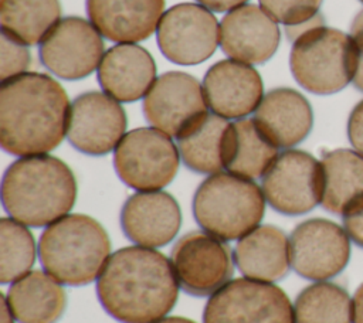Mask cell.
Returning a JSON list of instances; mask_svg holds the SVG:
<instances>
[{
  "instance_id": "8d00e7d4",
  "label": "cell",
  "mask_w": 363,
  "mask_h": 323,
  "mask_svg": "<svg viewBox=\"0 0 363 323\" xmlns=\"http://www.w3.org/2000/svg\"><path fill=\"white\" fill-rule=\"evenodd\" d=\"M14 314L10 309V305L7 302V298L6 295H1V316H0V320L1 323H14Z\"/></svg>"
},
{
  "instance_id": "30bf717a",
  "label": "cell",
  "mask_w": 363,
  "mask_h": 323,
  "mask_svg": "<svg viewBox=\"0 0 363 323\" xmlns=\"http://www.w3.org/2000/svg\"><path fill=\"white\" fill-rule=\"evenodd\" d=\"M170 262L179 286L193 296H208L224 286L234 271L231 249L208 232L193 231L176 241Z\"/></svg>"
},
{
  "instance_id": "e575fe53",
  "label": "cell",
  "mask_w": 363,
  "mask_h": 323,
  "mask_svg": "<svg viewBox=\"0 0 363 323\" xmlns=\"http://www.w3.org/2000/svg\"><path fill=\"white\" fill-rule=\"evenodd\" d=\"M201 6L207 7L208 10L217 11V13H223L231 8L238 7L240 4L245 3L247 0H197Z\"/></svg>"
},
{
  "instance_id": "83f0119b",
  "label": "cell",
  "mask_w": 363,
  "mask_h": 323,
  "mask_svg": "<svg viewBox=\"0 0 363 323\" xmlns=\"http://www.w3.org/2000/svg\"><path fill=\"white\" fill-rule=\"evenodd\" d=\"M294 316L295 323H352V299L340 285L318 280L298 293Z\"/></svg>"
},
{
  "instance_id": "9a60e30c",
  "label": "cell",
  "mask_w": 363,
  "mask_h": 323,
  "mask_svg": "<svg viewBox=\"0 0 363 323\" xmlns=\"http://www.w3.org/2000/svg\"><path fill=\"white\" fill-rule=\"evenodd\" d=\"M143 113L152 126L177 137L207 113L204 89L186 72H166L145 95Z\"/></svg>"
},
{
  "instance_id": "d6a6232c",
  "label": "cell",
  "mask_w": 363,
  "mask_h": 323,
  "mask_svg": "<svg viewBox=\"0 0 363 323\" xmlns=\"http://www.w3.org/2000/svg\"><path fill=\"white\" fill-rule=\"evenodd\" d=\"M343 228L349 238L363 248V197L350 204L342 214Z\"/></svg>"
},
{
  "instance_id": "5b68a950",
  "label": "cell",
  "mask_w": 363,
  "mask_h": 323,
  "mask_svg": "<svg viewBox=\"0 0 363 323\" xmlns=\"http://www.w3.org/2000/svg\"><path fill=\"white\" fill-rule=\"evenodd\" d=\"M264 212L265 197L258 184L231 173L208 176L193 197L197 224L221 241L242 238L258 227Z\"/></svg>"
},
{
  "instance_id": "603a6c76",
  "label": "cell",
  "mask_w": 363,
  "mask_h": 323,
  "mask_svg": "<svg viewBox=\"0 0 363 323\" xmlns=\"http://www.w3.org/2000/svg\"><path fill=\"white\" fill-rule=\"evenodd\" d=\"M6 298L20 323H55L67 306L61 283L43 271H31L14 280Z\"/></svg>"
},
{
  "instance_id": "d4e9b609",
  "label": "cell",
  "mask_w": 363,
  "mask_h": 323,
  "mask_svg": "<svg viewBox=\"0 0 363 323\" xmlns=\"http://www.w3.org/2000/svg\"><path fill=\"white\" fill-rule=\"evenodd\" d=\"M320 205L342 215L356 200L363 197V156L350 149H335L322 154Z\"/></svg>"
},
{
  "instance_id": "ba28073f",
  "label": "cell",
  "mask_w": 363,
  "mask_h": 323,
  "mask_svg": "<svg viewBox=\"0 0 363 323\" xmlns=\"http://www.w3.org/2000/svg\"><path fill=\"white\" fill-rule=\"evenodd\" d=\"M203 322L295 323V316L289 298L277 285L237 278L210 296L203 312Z\"/></svg>"
},
{
  "instance_id": "8fae6325",
  "label": "cell",
  "mask_w": 363,
  "mask_h": 323,
  "mask_svg": "<svg viewBox=\"0 0 363 323\" xmlns=\"http://www.w3.org/2000/svg\"><path fill=\"white\" fill-rule=\"evenodd\" d=\"M292 269L311 280L339 275L350 258V238L345 228L325 218L299 222L289 237Z\"/></svg>"
},
{
  "instance_id": "4fadbf2b",
  "label": "cell",
  "mask_w": 363,
  "mask_h": 323,
  "mask_svg": "<svg viewBox=\"0 0 363 323\" xmlns=\"http://www.w3.org/2000/svg\"><path fill=\"white\" fill-rule=\"evenodd\" d=\"M43 65L58 78L75 81L88 76L99 65L104 41L94 24L81 17L61 18L38 48Z\"/></svg>"
},
{
  "instance_id": "277c9868",
  "label": "cell",
  "mask_w": 363,
  "mask_h": 323,
  "mask_svg": "<svg viewBox=\"0 0 363 323\" xmlns=\"http://www.w3.org/2000/svg\"><path fill=\"white\" fill-rule=\"evenodd\" d=\"M111 241L105 228L85 214H68L41 234L38 255L43 268L57 282L82 286L98 279L109 258Z\"/></svg>"
},
{
  "instance_id": "2e32d148",
  "label": "cell",
  "mask_w": 363,
  "mask_h": 323,
  "mask_svg": "<svg viewBox=\"0 0 363 323\" xmlns=\"http://www.w3.org/2000/svg\"><path fill=\"white\" fill-rule=\"evenodd\" d=\"M203 89L213 113L225 119H241L262 101L264 85L258 71L240 61L221 60L204 75Z\"/></svg>"
},
{
  "instance_id": "7c38bea8",
  "label": "cell",
  "mask_w": 363,
  "mask_h": 323,
  "mask_svg": "<svg viewBox=\"0 0 363 323\" xmlns=\"http://www.w3.org/2000/svg\"><path fill=\"white\" fill-rule=\"evenodd\" d=\"M218 21L204 6L180 3L160 18L156 38L162 54L174 64L194 65L210 58L218 45Z\"/></svg>"
},
{
  "instance_id": "e0dca14e",
  "label": "cell",
  "mask_w": 363,
  "mask_h": 323,
  "mask_svg": "<svg viewBox=\"0 0 363 323\" xmlns=\"http://www.w3.org/2000/svg\"><path fill=\"white\" fill-rule=\"evenodd\" d=\"M277 21L255 4H242L228 11L220 24L221 50L237 61L262 64L279 45Z\"/></svg>"
},
{
  "instance_id": "4dcf8cb0",
  "label": "cell",
  "mask_w": 363,
  "mask_h": 323,
  "mask_svg": "<svg viewBox=\"0 0 363 323\" xmlns=\"http://www.w3.org/2000/svg\"><path fill=\"white\" fill-rule=\"evenodd\" d=\"M30 65V51L26 44L1 28L0 41V78L6 81L9 78L24 74Z\"/></svg>"
},
{
  "instance_id": "ac0fdd59",
  "label": "cell",
  "mask_w": 363,
  "mask_h": 323,
  "mask_svg": "<svg viewBox=\"0 0 363 323\" xmlns=\"http://www.w3.org/2000/svg\"><path fill=\"white\" fill-rule=\"evenodd\" d=\"M180 225L182 212L177 201L160 190L132 194L121 211L123 234L140 246L156 248L169 244Z\"/></svg>"
},
{
  "instance_id": "f35d334b",
  "label": "cell",
  "mask_w": 363,
  "mask_h": 323,
  "mask_svg": "<svg viewBox=\"0 0 363 323\" xmlns=\"http://www.w3.org/2000/svg\"><path fill=\"white\" fill-rule=\"evenodd\" d=\"M360 1H362V3H363V0H360Z\"/></svg>"
},
{
  "instance_id": "8992f818",
  "label": "cell",
  "mask_w": 363,
  "mask_h": 323,
  "mask_svg": "<svg viewBox=\"0 0 363 323\" xmlns=\"http://www.w3.org/2000/svg\"><path fill=\"white\" fill-rule=\"evenodd\" d=\"M289 67L295 81L312 94L342 91L353 78L350 35L323 24L306 30L292 44Z\"/></svg>"
},
{
  "instance_id": "cb8c5ba5",
  "label": "cell",
  "mask_w": 363,
  "mask_h": 323,
  "mask_svg": "<svg viewBox=\"0 0 363 323\" xmlns=\"http://www.w3.org/2000/svg\"><path fill=\"white\" fill-rule=\"evenodd\" d=\"M278 156V147L261 132L254 119L231 122L224 142V169L228 173L258 178Z\"/></svg>"
},
{
  "instance_id": "4316f807",
  "label": "cell",
  "mask_w": 363,
  "mask_h": 323,
  "mask_svg": "<svg viewBox=\"0 0 363 323\" xmlns=\"http://www.w3.org/2000/svg\"><path fill=\"white\" fill-rule=\"evenodd\" d=\"M58 0H1V28L26 45L44 40L48 31L60 21Z\"/></svg>"
},
{
  "instance_id": "3957f363",
  "label": "cell",
  "mask_w": 363,
  "mask_h": 323,
  "mask_svg": "<svg viewBox=\"0 0 363 323\" xmlns=\"http://www.w3.org/2000/svg\"><path fill=\"white\" fill-rule=\"evenodd\" d=\"M77 198L72 170L50 154L23 156L1 180V203L7 214L28 227H44L64 217Z\"/></svg>"
},
{
  "instance_id": "7a4b0ae2",
  "label": "cell",
  "mask_w": 363,
  "mask_h": 323,
  "mask_svg": "<svg viewBox=\"0 0 363 323\" xmlns=\"http://www.w3.org/2000/svg\"><path fill=\"white\" fill-rule=\"evenodd\" d=\"M68 96L50 75L24 72L1 81L0 143L14 156L45 154L67 135Z\"/></svg>"
},
{
  "instance_id": "7402d4cb",
  "label": "cell",
  "mask_w": 363,
  "mask_h": 323,
  "mask_svg": "<svg viewBox=\"0 0 363 323\" xmlns=\"http://www.w3.org/2000/svg\"><path fill=\"white\" fill-rule=\"evenodd\" d=\"M233 258L245 278L272 283L289 271V239L278 227L259 225L238 239Z\"/></svg>"
},
{
  "instance_id": "d6986e66",
  "label": "cell",
  "mask_w": 363,
  "mask_h": 323,
  "mask_svg": "<svg viewBox=\"0 0 363 323\" xmlns=\"http://www.w3.org/2000/svg\"><path fill=\"white\" fill-rule=\"evenodd\" d=\"M163 8L164 0H86L94 27L116 42H138L150 37Z\"/></svg>"
},
{
  "instance_id": "74e56055",
  "label": "cell",
  "mask_w": 363,
  "mask_h": 323,
  "mask_svg": "<svg viewBox=\"0 0 363 323\" xmlns=\"http://www.w3.org/2000/svg\"><path fill=\"white\" fill-rule=\"evenodd\" d=\"M153 323H196L190 319H186V317H180V316H170V317H163V319H159Z\"/></svg>"
},
{
  "instance_id": "9c48e42d",
  "label": "cell",
  "mask_w": 363,
  "mask_h": 323,
  "mask_svg": "<svg viewBox=\"0 0 363 323\" xmlns=\"http://www.w3.org/2000/svg\"><path fill=\"white\" fill-rule=\"evenodd\" d=\"M322 166L311 153L288 149L277 156L262 176L267 203L285 215H301L322 200Z\"/></svg>"
},
{
  "instance_id": "f546056e",
  "label": "cell",
  "mask_w": 363,
  "mask_h": 323,
  "mask_svg": "<svg viewBox=\"0 0 363 323\" xmlns=\"http://www.w3.org/2000/svg\"><path fill=\"white\" fill-rule=\"evenodd\" d=\"M323 0H259L264 10L285 27L309 21L316 14Z\"/></svg>"
},
{
  "instance_id": "f1b7e54d",
  "label": "cell",
  "mask_w": 363,
  "mask_h": 323,
  "mask_svg": "<svg viewBox=\"0 0 363 323\" xmlns=\"http://www.w3.org/2000/svg\"><path fill=\"white\" fill-rule=\"evenodd\" d=\"M35 241L14 218L0 220V282L10 283L28 273L35 262Z\"/></svg>"
},
{
  "instance_id": "836d02e7",
  "label": "cell",
  "mask_w": 363,
  "mask_h": 323,
  "mask_svg": "<svg viewBox=\"0 0 363 323\" xmlns=\"http://www.w3.org/2000/svg\"><path fill=\"white\" fill-rule=\"evenodd\" d=\"M347 137L353 149L363 156V99L352 109L349 115Z\"/></svg>"
},
{
  "instance_id": "484cf974",
  "label": "cell",
  "mask_w": 363,
  "mask_h": 323,
  "mask_svg": "<svg viewBox=\"0 0 363 323\" xmlns=\"http://www.w3.org/2000/svg\"><path fill=\"white\" fill-rule=\"evenodd\" d=\"M230 122L216 113H206L176 137L182 162L201 174L224 169V142Z\"/></svg>"
},
{
  "instance_id": "d590c367",
  "label": "cell",
  "mask_w": 363,
  "mask_h": 323,
  "mask_svg": "<svg viewBox=\"0 0 363 323\" xmlns=\"http://www.w3.org/2000/svg\"><path fill=\"white\" fill-rule=\"evenodd\" d=\"M352 323H363V283L352 298Z\"/></svg>"
},
{
  "instance_id": "ffe728a7",
  "label": "cell",
  "mask_w": 363,
  "mask_h": 323,
  "mask_svg": "<svg viewBox=\"0 0 363 323\" xmlns=\"http://www.w3.org/2000/svg\"><path fill=\"white\" fill-rule=\"evenodd\" d=\"M252 119L277 147L284 149L305 140L313 125L311 103L301 92L291 88L269 91L255 109Z\"/></svg>"
},
{
  "instance_id": "44dd1931",
  "label": "cell",
  "mask_w": 363,
  "mask_h": 323,
  "mask_svg": "<svg viewBox=\"0 0 363 323\" xmlns=\"http://www.w3.org/2000/svg\"><path fill=\"white\" fill-rule=\"evenodd\" d=\"M156 76L150 52L138 44H118L109 48L98 67L102 89L121 102H133L146 95Z\"/></svg>"
},
{
  "instance_id": "6da1fadb",
  "label": "cell",
  "mask_w": 363,
  "mask_h": 323,
  "mask_svg": "<svg viewBox=\"0 0 363 323\" xmlns=\"http://www.w3.org/2000/svg\"><path fill=\"white\" fill-rule=\"evenodd\" d=\"M96 295L105 312L121 323H153L176 305L179 282L172 262L147 246H125L109 255Z\"/></svg>"
},
{
  "instance_id": "1f68e13d",
  "label": "cell",
  "mask_w": 363,
  "mask_h": 323,
  "mask_svg": "<svg viewBox=\"0 0 363 323\" xmlns=\"http://www.w3.org/2000/svg\"><path fill=\"white\" fill-rule=\"evenodd\" d=\"M353 50V85L363 92V10L357 13L350 27Z\"/></svg>"
},
{
  "instance_id": "52a82bcc",
  "label": "cell",
  "mask_w": 363,
  "mask_h": 323,
  "mask_svg": "<svg viewBox=\"0 0 363 323\" xmlns=\"http://www.w3.org/2000/svg\"><path fill=\"white\" fill-rule=\"evenodd\" d=\"M180 153L172 137L156 128L128 132L113 152V167L119 178L140 191L166 187L176 176Z\"/></svg>"
},
{
  "instance_id": "5bb4252c",
  "label": "cell",
  "mask_w": 363,
  "mask_h": 323,
  "mask_svg": "<svg viewBox=\"0 0 363 323\" xmlns=\"http://www.w3.org/2000/svg\"><path fill=\"white\" fill-rule=\"evenodd\" d=\"M126 130V113L118 101L91 91L77 96L68 113L67 137L81 153L102 156L116 149Z\"/></svg>"
}]
</instances>
